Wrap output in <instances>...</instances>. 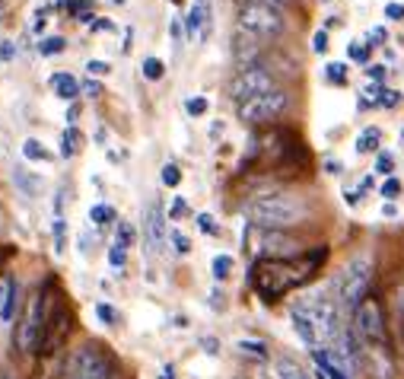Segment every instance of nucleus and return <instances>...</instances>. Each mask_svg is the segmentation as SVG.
Wrapping results in <instances>:
<instances>
[{
    "instance_id": "31",
    "label": "nucleus",
    "mask_w": 404,
    "mask_h": 379,
    "mask_svg": "<svg viewBox=\"0 0 404 379\" xmlns=\"http://www.w3.org/2000/svg\"><path fill=\"white\" fill-rule=\"evenodd\" d=\"M13 182L22 188V192H26V198H32V194H35V182L29 179L26 169H16V173H13Z\"/></svg>"
},
{
    "instance_id": "54",
    "label": "nucleus",
    "mask_w": 404,
    "mask_h": 379,
    "mask_svg": "<svg viewBox=\"0 0 404 379\" xmlns=\"http://www.w3.org/2000/svg\"><path fill=\"white\" fill-rule=\"evenodd\" d=\"M159 379H172V366H166V370H163V376H159Z\"/></svg>"
},
{
    "instance_id": "40",
    "label": "nucleus",
    "mask_w": 404,
    "mask_h": 379,
    "mask_svg": "<svg viewBox=\"0 0 404 379\" xmlns=\"http://www.w3.org/2000/svg\"><path fill=\"white\" fill-rule=\"evenodd\" d=\"M115 242H121V246H130V242H134V230H130L128 223H118V236H115Z\"/></svg>"
},
{
    "instance_id": "47",
    "label": "nucleus",
    "mask_w": 404,
    "mask_h": 379,
    "mask_svg": "<svg viewBox=\"0 0 404 379\" xmlns=\"http://www.w3.org/2000/svg\"><path fill=\"white\" fill-rule=\"evenodd\" d=\"M385 16H389V20H401L404 7H401V4H389V7H385Z\"/></svg>"
},
{
    "instance_id": "23",
    "label": "nucleus",
    "mask_w": 404,
    "mask_h": 379,
    "mask_svg": "<svg viewBox=\"0 0 404 379\" xmlns=\"http://www.w3.org/2000/svg\"><path fill=\"white\" fill-rule=\"evenodd\" d=\"M89 220L96 223V227H109V223L115 220V211H112L109 204H96L93 211H89Z\"/></svg>"
},
{
    "instance_id": "6",
    "label": "nucleus",
    "mask_w": 404,
    "mask_h": 379,
    "mask_svg": "<svg viewBox=\"0 0 404 379\" xmlns=\"http://www.w3.org/2000/svg\"><path fill=\"white\" fill-rule=\"evenodd\" d=\"M287 109H290V93L271 90V93H261V96L248 99V102H239V118L245 124H271Z\"/></svg>"
},
{
    "instance_id": "49",
    "label": "nucleus",
    "mask_w": 404,
    "mask_h": 379,
    "mask_svg": "<svg viewBox=\"0 0 404 379\" xmlns=\"http://www.w3.org/2000/svg\"><path fill=\"white\" fill-rule=\"evenodd\" d=\"M76 115H80V105H76V102H70V109H67V128H74Z\"/></svg>"
},
{
    "instance_id": "5",
    "label": "nucleus",
    "mask_w": 404,
    "mask_h": 379,
    "mask_svg": "<svg viewBox=\"0 0 404 379\" xmlns=\"http://www.w3.org/2000/svg\"><path fill=\"white\" fill-rule=\"evenodd\" d=\"M118 366L102 345H83L70 357V376L74 379H115Z\"/></svg>"
},
{
    "instance_id": "50",
    "label": "nucleus",
    "mask_w": 404,
    "mask_h": 379,
    "mask_svg": "<svg viewBox=\"0 0 404 379\" xmlns=\"http://www.w3.org/2000/svg\"><path fill=\"white\" fill-rule=\"evenodd\" d=\"M172 39H182V22H178V20H172Z\"/></svg>"
},
{
    "instance_id": "13",
    "label": "nucleus",
    "mask_w": 404,
    "mask_h": 379,
    "mask_svg": "<svg viewBox=\"0 0 404 379\" xmlns=\"http://www.w3.org/2000/svg\"><path fill=\"white\" fill-rule=\"evenodd\" d=\"M290 322H293V328H296V335L302 338V345H309V347H322V338H318V328H316V322H312V316H309V310L306 306H293L290 310Z\"/></svg>"
},
{
    "instance_id": "32",
    "label": "nucleus",
    "mask_w": 404,
    "mask_h": 379,
    "mask_svg": "<svg viewBox=\"0 0 404 379\" xmlns=\"http://www.w3.org/2000/svg\"><path fill=\"white\" fill-rule=\"evenodd\" d=\"M169 239H172V246H175L178 255H188V252H191V242H188V236H185V233H178V230H172Z\"/></svg>"
},
{
    "instance_id": "1",
    "label": "nucleus",
    "mask_w": 404,
    "mask_h": 379,
    "mask_svg": "<svg viewBox=\"0 0 404 379\" xmlns=\"http://www.w3.org/2000/svg\"><path fill=\"white\" fill-rule=\"evenodd\" d=\"M325 258H328L325 246L312 248V252H306L299 258H261L252 268V287L258 290V297L264 303H274V300H281L293 287L312 281L316 271L325 265Z\"/></svg>"
},
{
    "instance_id": "18",
    "label": "nucleus",
    "mask_w": 404,
    "mask_h": 379,
    "mask_svg": "<svg viewBox=\"0 0 404 379\" xmlns=\"http://www.w3.org/2000/svg\"><path fill=\"white\" fill-rule=\"evenodd\" d=\"M274 379H309V373L293 357H281L274 364Z\"/></svg>"
},
{
    "instance_id": "38",
    "label": "nucleus",
    "mask_w": 404,
    "mask_h": 379,
    "mask_svg": "<svg viewBox=\"0 0 404 379\" xmlns=\"http://www.w3.org/2000/svg\"><path fill=\"white\" fill-rule=\"evenodd\" d=\"M80 93H83V96H93V99H96V96H102V86H99V83L89 77L86 83H80Z\"/></svg>"
},
{
    "instance_id": "41",
    "label": "nucleus",
    "mask_w": 404,
    "mask_h": 379,
    "mask_svg": "<svg viewBox=\"0 0 404 379\" xmlns=\"http://www.w3.org/2000/svg\"><path fill=\"white\" fill-rule=\"evenodd\" d=\"M401 102V93L395 90H382V96H379V105H385V109H391V105Z\"/></svg>"
},
{
    "instance_id": "52",
    "label": "nucleus",
    "mask_w": 404,
    "mask_h": 379,
    "mask_svg": "<svg viewBox=\"0 0 404 379\" xmlns=\"http://www.w3.org/2000/svg\"><path fill=\"white\" fill-rule=\"evenodd\" d=\"M370 77H376V80H382V77H385V67H370Z\"/></svg>"
},
{
    "instance_id": "46",
    "label": "nucleus",
    "mask_w": 404,
    "mask_h": 379,
    "mask_svg": "<svg viewBox=\"0 0 404 379\" xmlns=\"http://www.w3.org/2000/svg\"><path fill=\"white\" fill-rule=\"evenodd\" d=\"M96 316L102 319V322H115V319H118V316H115V310H109L105 303H99V306H96Z\"/></svg>"
},
{
    "instance_id": "55",
    "label": "nucleus",
    "mask_w": 404,
    "mask_h": 379,
    "mask_svg": "<svg viewBox=\"0 0 404 379\" xmlns=\"http://www.w3.org/2000/svg\"><path fill=\"white\" fill-rule=\"evenodd\" d=\"M401 140H404V131H401Z\"/></svg>"
},
{
    "instance_id": "16",
    "label": "nucleus",
    "mask_w": 404,
    "mask_h": 379,
    "mask_svg": "<svg viewBox=\"0 0 404 379\" xmlns=\"http://www.w3.org/2000/svg\"><path fill=\"white\" fill-rule=\"evenodd\" d=\"M312 354H316V364H318V370L325 373V379H350L347 370L337 364V357L328 351V347H318V351H312Z\"/></svg>"
},
{
    "instance_id": "19",
    "label": "nucleus",
    "mask_w": 404,
    "mask_h": 379,
    "mask_svg": "<svg viewBox=\"0 0 404 379\" xmlns=\"http://www.w3.org/2000/svg\"><path fill=\"white\" fill-rule=\"evenodd\" d=\"M83 147V134L76 128H64L61 134V159H74Z\"/></svg>"
},
{
    "instance_id": "39",
    "label": "nucleus",
    "mask_w": 404,
    "mask_h": 379,
    "mask_svg": "<svg viewBox=\"0 0 404 379\" xmlns=\"http://www.w3.org/2000/svg\"><path fill=\"white\" fill-rule=\"evenodd\" d=\"M109 64H105V61H86V74L89 77H105V74H109Z\"/></svg>"
},
{
    "instance_id": "17",
    "label": "nucleus",
    "mask_w": 404,
    "mask_h": 379,
    "mask_svg": "<svg viewBox=\"0 0 404 379\" xmlns=\"http://www.w3.org/2000/svg\"><path fill=\"white\" fill-rule=\"evenodd\" d=\"M51 86H55V93L64 99V102H74V99L80 96V83H76V77H70V74H55L51 77Z\"/></svg>"
},
{
    "instance_id": "15",
    "label": "nucleus",
    "mask_w": 404,
    "mask_h": 379,
    "mask_svg": "<svg viewBox=\"0 0 404 379\" xmlns=\"http://www.w3.org/2000/svg\"><path fill=\"white\" fill-rule=\"evenodd\" d=\"M233 55H236V61H239V67L258 64L255 58L261 55V39H255V35H248V32H239L233 41Z\"/></svg>"
},
{
    "instance_id": "10",
    "label": "nucleus",
    "mask_w": 404,
    "mask_h": 379,
    "mask_svg": "<svg viewBox=\"0 0 404 379\" xmlns=\"http://www.w3.org/2000/svg\"><path fill=\"white\" fill-rule=\"evenodd\" d=\"M144 242L150 252H163L166 242H169V227H166V211L159 201H150L144 211Z\"/></svg>"
},
{
    "instance_id": "36",
    "label": "nucleus",
    "mask_w": 404,
    "mask_h": 379,
    "mask_svg": "<svg viewBox=\"0 0 404 379\" xmlns=\"http://www.w3.org/2000/svg\"><path fill=\"white\" fill-rule=\"evenodd\" d=\"M198 230L207 236H217V223H213L210 214H198Z\"/></svg>"
},
{
    "instance_id": "25",
    "label": "nucleus",
    "mask_w": 404,
    "mask_h": 379,
    "mask_svg": "<svg viewBox=\"0 0 404 379\" xmlns=\"http://www.w3.org/2000/svg\"><path fill=\"white\" fill-rule=\"evenodd\" d=\"M236 347H239L242 354H248V357H258V360H264V357H267V347H264V341H248V338H242Z\"/></svg>"
},
{
    "instance_id": "7",
    "label": "nucleus",
    "mask_w": 404,
    "mask_h": 379,
    "mask_svg": "<svg viewBox=\"0 0 404 379\" xmlns=\"http://www.w3.org/2000/svg\"><path fill=\"white\" fill-rule=\"evenodd\" d=\"M236 26H239V32H248V35H255V39H271V35L283 32V16L277 7L255 4V7H239Z\"/></svg>"
},
{
    "instance_id": "51",
    "label": "nucleus",
    "mask_w": 404,
    "mask_h": 379,
    "mask_svg": "<svg viewBox=\"0 0 404 379\" xmlns=\"http://www.w3.org/2000/svg\"><path fill=\"white\" fill-rule=\"evenodd\" d=\"M0 58H13V45H10V41H4V48H0Z\"/></svg>"
},
{
    "instance_id": "48",
    "label": "nucleus",
    "mask_w": 404,
    "mask_h": 379,
    "mask_svg": "<svg viewBox=\"0 0 404 379\" xmlns=\"http://www.w3.org/2000/svg\"><path fill=\"white\" fill-rule=\"evenodd\" d=\"M239 7H255V4H264V7H277L281 0H236Z\"/></svg>"
},
{
    "instance_id": "53",
    "label": "nucleus",
    "mask_w": 404,
    "mask_h": 379,
    "mask_svg": "<svg viewBox=\"0 0 404 379\" xmlns=\"http://www.w3.org/2000/svg\"><path fill=\"white\" fill-rule=\"evenodd\" d=\"M204 347H210V354H217V341L213 338H204Z\"/></svg>"
},
{
    "instance_id": "26",
    "label": "nucleus",
    "mask_w": 404,
    "mask_h": 379,
    "mask_svg": "<svg viewBox=\"0 0 404 379\" xmlns=\"http://www.w3.org/2000/svg\"><path fill=\"white\" fill-rule=\"evenodd\" d=\"M64 248H67V223L64 217H55V252L61 255Z\"/></svg>"
},
{
    "instance_id": "43",
    "label": "nucleus",
    "mask_w": 404,
    "mask_h": 379,
    "mask_svg": "<svg viewBox=\"0 0 404 379\" xmlns=\"http://www.w3.org/2000/svg\"><path fill=\"white\" fill-rule=\"evenodd\" d=\"M312 48H316L318 55L328 48V32H325V29H318V32H316V39H312Z\"/></svg>"
},
{
    "instance_id": "8",
    "label": "nucleus",
    "mask_w": 404,
    "mask_h": 379,
    "mask_svg": "<svg viewBox=\"0 0 404 379\" xmlns=\"http://www.w3.org/2000/svg\"><path fill=\"white\" fill-rule=\"evenodd\" d=\"M277 90L274 86V77L267 74V67H261V64H248V67H239L236 70V77L229 80V96L236 99V105L239 102H248V99L261 96V93H271Z\"/></svg>"
},
{
    "instance_id": "14",
    "label": "nucleus",
    "mask_w": 404,
    "mask_h": 379,
    "mask_svg": "<svg viewBox=\"0 0 404 379\" xmlns=\"http://www.w3.org/2000/svg\"><path fill=\"white\" fill-rule=\"evenodd\" d=\"M185 29L191 39H198V35L204 39V35L210 32V0H194L185 16Z\"/></svg>"
},
{
    "instance_id": "3",
    "label": "nucleus",
    "mask_w": 404,
    "mask_h": 379,
    "mask_svg": "<svg viewBox=\"0 0 404 379\" xmlns=\"http://www.w3.org/2000/svg\"><path fill=\"white\" fill-rule=\"evenodd\" d=\"M370 281H372V262L370 255H356L341 268L335 277V300L341 310H356L370 297Z\"/></svg>"
},
{
    "instance_id": "24",
    "label": "nucleus",
    "mask_w": 404,
    "mask_h": 379,
    "mask_svg": "<svg viewBox=\"0 0 404 379\" xmlns=\"http://www.w3.org/2000/svg\"><path fill=\"white\" fill-rule=\"evenodd\" d=\"M140 70H144V77H147V80H163V74H166V64L159 61V58H147V61L140 64Z\"/></svg>"
},
{
    "instance_id": "33",
    "label": "nucleus",
    "mask_w": 404,
    "mask_h": 379,
    "mask_svg": "<svg viewBox=\"0 0 404 379\" xmlns=\"http://www.w3.org/2000/svg\"><path fill=\"white\" fill-rule=\"evenodd\" d=\"M325 77H328L331 83H344L347 80V67H344V64H328V67H325Z\"/></svg>"
},
{
    "instance_id": "35",
    "label": "nucleus",
    "mask_w": 404,
    "mask_h": 379,
    "mask_svg": "<svg viewBox=\"0 0 404 379\" xmlns=\"http://www.w3.org/2000/svg\"><path fill=\"white\" fill-rule=\"evenodd\" d=\"M391 169H395V159H391V153H379V157H376V173L379 175H389Z\"/></svg>"
},
{
    "instance_id": "11",
    "label": "nucleus",
    "mask_w": 404,
    "mask_h": 379,
    "mask_svg": "<svg viewBox=\"0 0 404 379\" xmlns=\"http://www.w3.org/2000/svg\"><path fill=\"white\" fill-rule=\"evenodd\" d=\"M67 335H70V312L64 310V306H58V310L48 312V319H45V331H41L39 351L41 354L61 351V345L67 341Z\"/></svg>"
},
{
    "instance_id": "44",
    "label": "nucleus",
    "mask_w": 404,
    "mask_h": 379,
    "mask_svg": "<svg viewBox=\"0 0 404 379\" xmlns=\"http://www.w3.org/2000/svg\"><path fill=\"white\" fill-rule=\"evenodd\" d=\"M89 29H93V32H112L115 22H112V20H93V22H89Z\"/></svg>"
},
{
    "instance_id": "27",
    "label": "nucleus",
    "mask_w": 404,
    "mask_h": 379,
    "mask_svg": "<svg viewBox=\"0 0 404 379\" xmlns=\"http://www.w3.org/2000/svg\"><path fill=\"white\" fill-rule=\"evenodd\" d=\"M229 271H233V258H229V255H217V258H213V277H217V281L229 277Z\"/></svg>"
},
{
    "instance_id": "22",
    "label": "nucleus",
    "mask_w": 404,
    "mask_h": 379,
    "mask_svg": "<svg viewBox=\"0 0 404 379\" xmlns=\"http://www.w3.org/2000/svg\"><path fill=\"white\" fill-rule=\"evenodd\" d=\"M22 157H26V159H32V163H48V159H51V153L45 150V147H41L35 138H29L26 144H22Z\"/></svg>"
},
{
    "instance_id": "42",
    "label": "nucleus",
    "mask_w": 404,
    "mask_h": 379,
    "mask_svg": "<svg viewBox=\"0 0 404 379\" xmlns=\"http://www.w3.org/2000/svg\"><path fill=\"white\" fill-rule=\"evenodd\" d=\"M13 287H16V284L10 281V277H4V281H0V310H4V303H7V300H10V293H13Z\"/></svg>"
},
{
    "instance_id": "37",
    "label": "nucleus",
    "mask_w": 404,
    "mask_h": 379,
    "mask_svg": "<svg viewBox=\"0 0 404 379\" xmlns=\"http://www.w3.org/2000/svg\"><path fill=\"white\" fill-rule=\"evenodd\" d=\"M401 194V182L398 179H385L382 182V198H398Z\"/></svg>"
},
{
    "instance_id": "30",
    "label": "nucleus",
    "mask_w": 404,
    "mask_h": 379,
    "mask_svg": "<svg viewBox=\"0 0 404 379\" xmlns=\"http://www.w3.org/2000/svg\"><path fill=\"white\" fill-rule=\"evenodd\" d=\"M347 55L354 58V61H370V45H363V41H350L347 45Z\"/></svg>"
},
{
    "instance_id": "34",
    "label": "nucleus",
    "mask_w": 404,
    "mask_h": 379,
    "mask_svg": "<svg viewBox=\"0 0 404 379\" xmlns=\"http://www.w3.org/2000/svg\"><path fill=\"white\" fill-rule=\"evenodd\" d=\"M185 112H188V115H194V118L204 115V112H207V99H204V96L188 99V102H185Z\"/></svg>"
},
{
    "instance_id": "12",
    "label": "nucleus",
    "mask_w": 404,
    "mask_h": 379,
    "mask_svg": "<svg viewBox=\"0 0 404 379\" xmlns=\"http://www.w3.org/2000/svg\"><path fill=\"white\" fill-rule=\"evenodd\" d=\"M363 364L370 370L372 379H395V360H391V347L389 345H372L363 347Z\"/></svg>"
},
{
    "instance_id": "4",
    "label": "nucleus",
    "mask_w": 404,
    "mask_h": 379,
    "mask_svg": "<svg viewBox=\"0 0 404 379\" xmlns=\"http://www.w3.org/2000/svg\"><path fill=\"white\" fill-rule=\"evenodd\" d=\"M354 335L360 347L389 345V325H385V310L376 297H366L354 310Z\"/></svg>"
},
{
    "instance_id": "28",
    "label": "nucleus",
    "mask_w": 404,
    "mask_h": 379,
    "mask_svg": "<svg viewBox=\"0 0 404 379\" xmlns=\"http://www.w3.org/2000/svg\"><path fill=\"white\" fill-rule=\"evenodd\" d=\"M178 182H182V169H178L175 163H166L163 166V185L166 188H175Z\"/></svg>"
},
{
    "instance_id": "9",
    "label": "nucleus",
    "mask_w": 404,
    "mask_h": 379,
    "mask_svg": "<svg viewBox=\"0 0 404 379\" xmlns=\"http://www.w3.org/2000/svg\"><path fill=\"white\" fill-rule=\"evenodd\" d=\"M45 319H48V312H45V293H41V287H35L26 303V312H22V322H20V351L32 354L39 347L41 331H45Z\"/></svg>"
},
{
    "instance_id": "29",
    "label": "nucleus",
    "mask_w": 404,
    "mask_h": 379,
    "mask_svg": "<svg viewBox=\"0 0 404 379\" xmlns=\"http://www.w3.org/2000/svg\"><path fill=\"white\" fill-rule=\"evenodd\" d=\"M124 258H128V246H121V242H112V248H109V265H112V268H121Z\"/></svg>"
},
{
    "instance_id": "45",
    "label": "nucleus",
    "mask_w": 404,
    "mask_h": 379,
    "mask_svg": "<svg viewBox=\"0 0 404 379\" xmlns=\"http://www.w3.org/2000/svg\"><path fill=\"white\" fill-rule=\"evenodd\" d=\"M185 211H188L185 198H175V201H172V211H169V217H172V220H175V217H182V214H185Z\"/></svg>"
},
{
    "instance_id": "20",
    "label": "nucleus",
    "mask_w": 404,
    "mask_h": 379,
    "mask_svg": "<svg viewBox=\"0 0 404 379\" xmlns=\"http://www.w3.org/2000/svg\"><path fill=\"white\" fill-rule=\"evenodd\" d=\"M379 140H382V134H379L376 128H366V131H360V138H356V153H376Z\"/></svg>"
},
{
    "instance_id": "21",
    "label": "nucleus",
    "mask_w": 404,
    "mask_h": 379,
    "mask_svg": "<svg viewBox=\"0 0 404 379\" xmlns=\"http://www.w3.org/2000/svg\"><path fill=\"white\" fill-rule=\"evenodd\" d=\"M64 48H67V41H64L61 35H48V39L39 41V55L41 58H55V55H61Z\"/></svg>"
},
{
    "instance_id": "2",
    "label": "nucleus",
    "mask_w": 404,
    "mask_h": 379,
    "mask_svg": "<svg viewBox=\"0 0 404 379\" xmlns=\"http://www.w3.org/2000/svg\"><path fill=\"white\" fill-rule=\"evenodd\" d=\"M252 227L258 230H290L299 220H306L309 207L302 198L287 192H271V194H258V198L248 201L245 207Z\"/></svg>"
}]
</instances>
